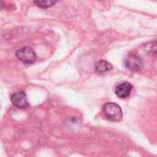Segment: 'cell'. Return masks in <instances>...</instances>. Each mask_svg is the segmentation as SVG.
I'll return each mask as SVG.
<instances>
[{
	"label": "cell",
	"mask_w": 157,
	"mask_h": 157,
	"mask_svg": "<svg viewBox=\"0 0 157 157\" xmlns=\"http://www.w3.org/2000/svg\"><path fill=\"white\" fill-rule=\"evenodd\" d=\"M103 115L111 121H120L122 119V110L119 105L113 102L106 103L102 109Z\"/></svg>",
	"instance_id": "6da1fadb"
},
{
	"label": "cell",
	"mask_w": 157,
	"mask_h": 157,
	"mask_svg": "<svg viewBox=\"0 0 157 157\" xmlns=\"http://www.w3.org/2000/svg\"><path fill=\"white\" fill-rule=\"evenodd\" d=\"M17 58L26 64H31L36 61V53L29 47H23L16 52Z\"/></svg>",
	"instance_id": "7a4b0ae2"
},
{
	"label": "cell",
	"mask_w": 157,
	"mask_h": 157,
	"mask_svg": "<svg viewBox=\"0 0 157 157\" xmlns=\"http://www.w3.org/2000/svg\"><path fill=\"white\" fill-rule=\"evenodd\" d=\"M125 65L132 72H140L143 70V67H144L141 57L135 53H129L126 56Z\"/></svg>",
	"instance_id": "3957f363"
},
{
	"label": "cell",
	"mask_w": 157,
	"mask_h": 157,
	"mask_svg": "<svg viewBox=\"0 0 157 157\" xmlns=\"http://www.w3.org/2000/svg\"><path fill=\"white\" fill-rule=\"evenodd\" d=\"M11 102L13 103L14 106H16L19 109H26L29 106V102L27 100L26 95L22 91L14 93L11 96Z\"/></svg>",
	"instance_id": "277c9868"
},
{
	"label": "cell",
	"mask_w": 157,
	"mask_h": 157,
	"mask_svg": "<svg viewBox=\"0 0 157 157\" xmlns=\"http://www.w3.org/2000/svg\"><path fill=\"white\" fill-rule=\"evenodd\" d=\"M132 90V86L129 82H124L120 84L116 87V95L121 99L127 98L131 95Z\"/></svg>",
	"instance_id": "5b68a950"
},
{
	"label": "cell",
	"mask_w": 157,
	"mask_h": 157,
	"mask_svg": "<svg viewBox=\"0 0 157 157\" xmlns=\"http://www.w3.org/2000/svg\"><path fill=\"white\" fill-rule=\"evenodd\" d=\"M111 69H112V65L105 60H100L95 64V71L98 74L107 73Z\"/></svg>",
	"instance_id": "8992f818"
},
{
	"label": "cell",
	"mask_w": 157,
	"mask_h": 157,
	"mask_svg": "<svg viewBox=\"0 0 157 157\" xmlns=\"http://www.w3.org/2000/svg\"><path fill=\"white\" fill-rule=\"evenodd\" d=\"M57 0H33V3L40 8H48L55 5Z\"/></svg>",
	"instance_id": "52a82bcc"
}]
</instances>
